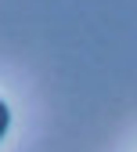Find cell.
<instances>
[{"label":"cell","mask_w":137,"mask_h":152,"mask_svg":"<svg viewBox=\"0 0 137 152\" xmlns=\"http://www.w3.org/2000/svg\"><path fill=\"white\" fill-rule=\"evenodd\" d=\"M7 127H11V109H7L4 102H0V138L7 134Z\"/></svg>","instance_id":"1"}]
</instances>
